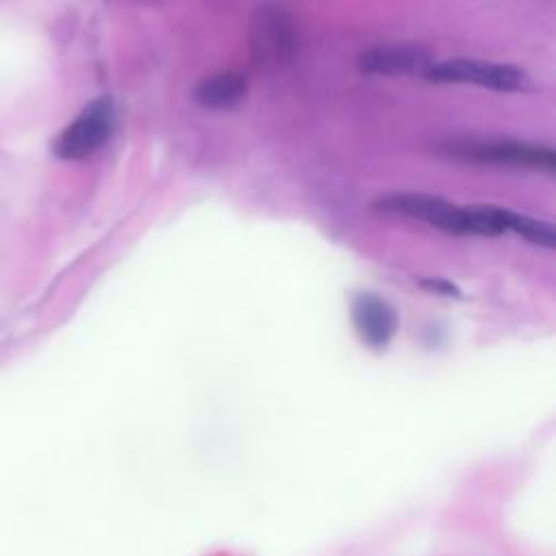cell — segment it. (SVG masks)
<instances>
[{"instance_id": "ba28073f", "label": "cell", "mask_w": 556, "mask_h": 556, "mask_svg": "<svg viewBox=\"0 0 556 556\" xmlns=\"http://www.w3.org/2000/svg\"><path fill=\"white\" fill-rule=\"evenodd\" d=\"M248 83L237 72H219L202 78L193 89V100L206 109H230L245 98Z\"/></svg>"}, {"instance_id": "9c48e42d", "label": "cell", "mask_w": 556, "mask_h": 556, "mask_svg": "<svg viewBox=\"0 0 556 556\" xmlns=\"http://www.w3.org/2000/svg\"><path fill=\"white\" fill-rule=\"evenodd\" d=\"M504 219H506V232H515L517 237L541 248H554L556 235L547 222L523 215V213H515L510 208L504 211Z\"/></svg>"}, {"instance_id": "30bf717a", "label": "cell", "mask_w": 556, "mask_h": 556, "mask_svg": "<svg viewBox=\"0 0 556 556\" xmlns=\"http://www.w3.org/2000/svg\"><path fill=\"white\" fill-rule=\"evenodd\" d=\"M421 285H424L426 289H430V291H439V293H445V295H458V293H460V291L456 289V285L445 282V280H439V278H434V280H421Z\"/></svg>"}, {"instance_id": "3957f363", "label": "cell", "mask_w": 556, "mask_h": 556, "mask_svg": "<svg viewBox=\"0 0 556 556\" xmlns=\"http://www.w3.org/2000/svg\"><path fill=\"white\" fill-rule=\"evenodd\" d=\"M115 128V102L109 96L91 100L54 139L52 152L63 161H80L100 150Z\"/></svg>"}, {"instance_id": "6da1fadb", "label": "cell", "mask_w": 556, "mask_h": 556, "mask_svg": "<svg viewBox=\"0 0 556 556\" xmlns=\"http://www.w3.org/2000/svg\"><path fill=\"white\" fill-rule=\"evenodd\" d=\"M445 152L454 159L476 161L497 167H513V169H532V172H547L556 169V156L549 146L530 143V141H515V139H465L452 141L445 146Z\"/></svg>"}, {"instance_id": "277c9868", "label": "cell", "mask_w": 556, "mask_h": 556, "mask_svg": "<svg viewBox=\"0 0 556 556\" xmlns=\"http://www.w3.org/2000/svg\"><path fill=\"white\" fill-rule=\"evenodd\" d=\"M374 208L380 213L404 215L426 222L450 235H469L467 206H456L439 195L417 191H391L374 200Z\"/></svg>"}, {"instance_id": "7a4b0ae2", "label": "cell", "mask_w": 556, "mask_h": 556, "mask_svg": "<svg viewBox=\"0 0 556 556\" xmlns=\"http://www.w3.org/2000/svg\"><path fill=\"white\" fill-rule=\"evenodd\" d=\"M432 83L443 85H478L502 93H515V91H528L532 87L530 76L506 63H489L480 59H445L439 63H432L426 74Z\"/></svg>"}, {"instance_id": "8992f818", "label": "cell", "mask_w": 556, "mask_h": 556, "mask_svg": "<svg viewBox=\"0 0 556 556\" xmlns=\"http://www.w3.org/2000/svg\"><path fill=\"white\" fill-rule=\"evenodd\" d=\"M432 54L419 43H380L367 48L358 56V67L365 74L400 76V74H426L432 65Z\"/></svg>"}, {"instance_id": "5b68a950", "label": "cell", "mask_w": 556, "mask_h": 556, "mask_svg": "<svg viewBox=\"0 0 556 556\" xmlns=\"http://www.w3.org/2000/svg\"><path fill=\"white\" fill-rule=\"evenodd\" d=\"M252 52L258 63L287 61L295 50V28L280 7H261L252 20Z\"/></svg>"}, {"instance_id": "52a82bcc", "label": "cell", "mask_w": 556, "mask_h": 556, "mask_svg": "<svg viewBox=\"0 0 556 556\" xmlns=\"http://www.w3.org/2000/svg\"><path fill=\"white\" fill-rule=\"evenodd\" d=\"M352 321L358 332V337L369 345V348H384L395 330H397V315L393 306L369 291H361L352 300Z\"/></svg>"}]
</instances>
